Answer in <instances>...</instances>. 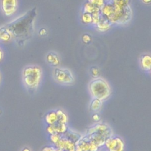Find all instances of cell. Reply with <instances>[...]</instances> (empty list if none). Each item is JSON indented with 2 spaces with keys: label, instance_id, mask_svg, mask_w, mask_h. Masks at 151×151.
Segmentation results:
<instances>
[{
  "label": "cell",
  "instance_id": "cell-1",
  "mask_svg": "<svg viewBox=\"0 0 151 151\" xmlns=\"http://www.w3.org/2000/svg\"><path fill=\"white\" fill-rule=\"evenodd\" d=\"M36 16L37 9L33 8L4 25L18 45H23L32 37Z\"/></svg>",
  "mask_w": 151,
  "mask_h": 151
},
{
  "label": "cell",
  "instance_id": "cell-2",
  "mask_svg": "<svg viewBox=\"0 0 151 151\" xmlns=\"http://www.w3.org/2000/svg\"><path fill=\"white\" fill-rule=\"evenodd\" d=\"M42 79V70L37 65H29L24 67L22 71V80L24 87L33 91L40 86Z\"/></svg>",
  "mask_w": 151,
  "mask_h": 151
},
{
  "label": "cell",
  "instance_id": "cell-3",
  "mask_svg": "<svg viewBox=\"0 0 151 151\" xmlns=\"http://www.w3.org/2000/svg\"><path fill=\"white\" fill-rule=\"evenodd\" d=\"M88 90L93 98L102 101L106 100L111 94V88L109 83L100 77L94 78L88 84Z\"/></svg>",
  "mask_w": 151,
  "mask_h": 151
},
{
  "label": "cell",
  "instance_id": "cell-4",
  "mask_svg": "<svg viewBox=\"0 0 151 151\" xmlns=\"http://www.w3.org/2000/svg\"><path fill=\"white\" fill-rule=\"evenodd\" d=\"M54 81L61 85H71L74 82V77L72 72L68 68L55 67L52 72Z\"/></svg>",
  "mask_w": 151,
  "mask_h": 151
},
{
  "label": "cell",
  "instance_id": "cell-5",
  "mask_svg": "<svg viewBox=\"0 0 151 151\" xmlns=\"http://www.w3.org/2000/svg\"><path fill=\"white\" fill-rule=\"evenodd\" d=\"M103 147L105 151H124L125 144L120 137L113 134L106 140Z\"/></svg>",
  "mask_w": 151,
  "mask_h": 151
},
{
  "label": "cell",
  "instance_id": "cell-6",
  "mask_svg": "<svg viewBox=\"0 0 151 151\" xmlns=\"http://www.w3.org/2000/svg\"><path fill=\"white\" fill-rule=\"evenodd\" d=\"M2 9L6 16L14 14L18 8V0H1Z\"/></svg>",
  "mask_w": 151,
  "mask_h": 151
},
{
  "label": "cell",
  "instance_id": "cell-7",
  "mask_svg": "<svg viewBox=\"0 0 151 151\" xmlns=\"http://www.w3.org/2000/svg\"><path fill=\"white\" fill-rule=\"evenodd\" d=\"M54 146L64 151H70L76 149V143L64 135H62L60 140Z\"/></svg>",
  "mask_w": 151,
  "mask_h": 151
},
{
  "label": "cell",
  "instance_id": "cell-8",
  "mask_svg": "<svg viewBox=\"0 0 151 151\" xmlns=\"http://www.w3.org/2000/svg\"><path fill=\"white\" fill-rule=\"evenodd\" d=\"M140 63L142 69L145 71L149 73L151 69V57L149 54H143L140 59Z\"/></svg>",
  "mask_w": 151,
  "mask_h": 151
},
{
  "label": "cell",
  "instance_id": "cell-9",
  "mask_svg": "<svg viewBox=\"0 0 151 151\" xmlns=\"http://www.w3.org/2000/svg\"><path fill=\"white\" fill-rule=\"evenodd\" d=\"M47 62L52 67H57L60 64V59L57 54L54 52H50L46 56Z\"/></svg>",
  "mask_w": 151,
  "mask_h": 151
},
{
  "label": "cell",
  "instance_id": "cell-10",
  "mask_svg": "<svg viewBox=\"0 0 151 151\" xmlns=\"http://www.w3.org/2000/svg\"><path fill=\"white\" fill-rule=\"evenodd\" d=\"M96 25L98 31L101 32H104L108 30L110 28L111 23L109 22V21L107 19H106L103 16H101L100 21Z\"/></svg>",
  "mask_w": 151,
  "mask_h": 151
},
{
  "label": "cell",
  "instance_id": "cell-11",
  "mask_svg": "<svg viewBox=\"0 0 151 151\" xmlns=\"http://www.w3.org/2000/svg\"><path fill=\"white\" fill-rule=\"evenodd\" d=\"M44 120L47 125H52L57 123L58 118L56 111L51 110L48 112L45 116Z\"/></svg>",
  "mask_w": 151,
  "mask_h": 151
},
{
  "label": "cell",
  "instance_id": "cell-12",
  "mask_svg": "<svg viewBox=\"0 0 151 151\" xmlns=\"http://www.w3.org/2000/svg\"><path fill=\"white\" fill-rule=\"evenodd\" d=\"M103 103V101L96 98H93V99L91 100L90 103V110L94 112L99 111L102 107Z\"/></svg>",
  "mask_w": 151,
  "mask_h": 151
},
{
  "label": "cell",
  "instance_id": "cell-13",
  "mask_svg": "<svg viewBox=\"0 0 151 151\" xmlns=\"http://www.w3.org/2000/svg\"><path fill=\"white\" fill-rule=\"evenodd\" d=\"M57 115V118H58V123H63V124H67L68 120V117L67 114L62 110L58 109L56 110Z\"/></svg>",
  "mask_w": 151,
  "mask_h": 151
},
{
  "label": "cell",
  "instance_id": "cell-14",
  "mask_svg": "<svg viewBox=\"0 0 151 151\" xmlns=\"http://www.w3.org/2000/svg\"><path fill=\"white\" fill-rule=\"evenodd\" d=\"M11 35L9 32L6 30L4 26L0 27V40L7 42L11 38Z\"/></svg>",
  "mask_w": 151,
  "mask_h": 151
},
{
  "label": "cell",
  "instance_id": "cell-15",
  "mask_svg": "<svg viewBox=\"0 0 151 151\" xmlns=\"http://www.w3.org/2000/svg\"><path fill=\"white\" fill-rule=\"evenodd\" d=\"M55 133L63 135L68 130L67 124H63L60 123H56L54 124Z\"/></svg>",
  "mask_w": 151,
  "mask_h": 151
},
{
  "label": "cell",
  "instance_id": "cell-16",
  "mask_svg": "<svg viewBox=\"0 0 151 151\" xmlns=\"http://www.w3.org/2000/svg\"><path fill=\"white\" fill-rule=\"evenodd\" d=\"M100 11V9L96 5L87 2L84 5V12H87L89 14H92L96 11Z\"/></svg>",
  "mask_w": 151,
  "mask_h": 151
},
{
  "label": "cell",
  "instance_id": "cell-17",
  "mask_svg": "<svg viewBox=\"0 0 151 151\" xmlns=\"http://www.w3.org/2000/svg\"><path fill=\"white\" fill-rule=\"evenodd\" d=\"M81 21L84 24H89L92 23V16L91 14L83 12L81 15Z\"/></svg>",
  "mask_w": 151,
  "mask_h": 151
},
{
  "label": "cell",
  "instance_id": "cell-18",
  "mask_svg": "<svg viewBox=\"0 0 151 151\" xmlns=\"http://www.w3.org/2000/svg\"><path fill=\"white\" fill-rule=\"evenodd\" d=\"M130 0H111V2L113 5L120 7H125L128 5Z\"/></svg>",
  "mask_w": 151,
  "mask_h": 151
},
{
  "label": "cell",
  "instance_id": "cell-19",
  "mask_svg": "<svg viewBox=\"0 0 151 151\" xmlns=\"http://www.w3.org/2000/svg\"><path fill=\"white\" fill-rule=\"evenodd\" d=\"M91 16H92V23L96 25L100 21L102 15L101 14L100 11H96L92 13Z\"/></svg>",
  "mask_w": 151,
  "mask_h": 151
},
{
  "label": "cell",
  "instance_id": "cell-20",
  "mask_svg": "<svg viewBox=\"0 0 151 151\" xmlns=\"http://www.w3.org/2000/svg\"><path fill=\"white\" fill-rule=\"evenodd\" d=\"M61 137H62V134H60L58 133H54L50 135V140L54 146L58 143V142L60 140Z\"/></svg>",
  "mask_w": 151,
  "mask_h": 151
},
{
  "label": "cell",
  "instance_id": "cell-21",
  "mask_svg": "<svg viewBox=\"0 0 151 151\" xmlns=\"http://www.w3.org/2000/svg\"><path fill=\"white\" fill-rule=\"evenodd\" d=\"M90 74L93 78H97L99 76L100 71L96 67H93L90 70Z\"/></svg>",
  "mask_w": 151,
  "mask_h": 151
},
{
  "label": "cell",
  "instance_id": "cell-22",
  "mask_svg": "<svg viewBox=\"0 0 151 151\" xmlns=\"http://www.w3.org/2000/svg\"><path fill=\"white\" fill-rule=\"evenodd\" d=\"M107 2L106 0H95L94 2V5H96V6H97L99 8H101V7H103Z\"/></svg>",
  "mask_w": 151,
  "mask_h": 151
},
{
  "label": "cell",
  "instance_id": "cell-23",
  "mask_svg": "<svg viewBox=\"0 0 151 151\" xmlns=\"http://www.w3.org/2000/svg\"><path fill=\"white\" fill-rule=\"evenodd\" d=\"M46 130H47V133L48 134H50V135L54 134V133H56L54 124H52V125H47Z\"/></svg>",
  "mask_w": 151,
  "mask_h": 151
},
{
  "label": "cell",
  "instance_id": "cell-24",
  "mask_svg": "<svg viewBox=\"0 0 151 151\" xmlns=\"http://www.w3.org/2000/svg\"><path fill=\"white\" fill-rule=\"evenodd\" d=\"M82 41L85 44H88L91 42V36L89 35L88 34H85L83 35L82 37Z\"/></svg>",
  "mask_w": 151,
  "mask_h": 151
},
{
  "label": "cell",
  "instance_id": "cell-25",
  "mask_svg": "<svg viewBox=\"0 0 151 151\" xmlns=\"http://www.w3.org/2000/svg\"><path fill=\"white\" fill-rule=\"evenodd\" d=\"M55 149L54 146H47L42 148V151H54Z\"/></svg>",
  "mask_w": 151,
  "mask_h": 151
},
{
  "label": "cell",
  "instance_id": "cell-26",
  "mask_svg": "<svg viewBox=\"0 0 151 151\" xmlns=\"http://www.w3.org/2000/svg\"><path fill=\"white\" fill-rule=\"evenodd\" d=\"M92 119H93V120L94 121L97 122L100 121V115L98 114L97 113H94V114H93V116H92Z\"/></svg>",
  "mask_w": 151,
  "mask_h": 151
},
{
  "label": "cell",
  "instance_id": "cell-27",
  "mask_svg": "<svg viewBox=\"0 0 151 151\" xmlns=\"http://www.w3.org/2000/svg\"><path fill=\"white\" fill-rule=\"evenodd\" d=\"M39 34L41 36H44L47 34V30L45 28H41L39 31Z\"/></svg>",
  "mask_w": 151,
  "mask_h": 151
},
{
  "label": "cell",
  "instance_id": "cell-28",
  "mask_svg": "<svg viewBox=\"0 0 151 151\" xmlns=\"http://www.w3.org/2000/svg\"><path fill=\"white\" fill-rule=\"evenodd\" d=\"M2 59H3V52L2 50L0 48V63L2 61Z\"/></svg>",
  "mask_w": 151,
  "mask_h": 151
},
{
  "label": "cell",
  "instance_id": "cell-29",
  "mask_svg": "<svg viewBox=\"0 0 151 151\" xmlns=\"http://www.w3.org/2000/svg\"><path fill=\"white\" fill-rule=\"evenodd\" d=\"M21 151H32V150H31L30 148H29L28 147H25L22 148Z\"/></svg>",
  "mask_w": 151,
  "mask_h": 151
},
{
  "label": "cell",
  "instance_id": "cell-30",
  "mask_svg": "<svg viewBox=\"0 0 151 151\" xmlns=\"http://www.w3.org/2000/svg\"><path fill=\"white\" fill-rule=\"evenodd\" d=\"M142 1L145 4H149L151 2V0H142Z\"/></svg>",
  "mask_w": 151,
  "mask_h": 151
},
{
  "label": "cell",
  "instance_id": "cell-31",
  "mask_svg": "<svg viewBox=\"0 0 151 151\" xmlns=\"http://www.w3.org/2000/svg\"><path fill=\"white\" fill-rule=\"evenodd\" d=\"M94 2H95V0H87V2L93 4V5L94 4Z\"/></svg>",
  "mask_w": 151,
  "mask_h": 151
},
{
  "label": "cell",
  "instance_id": "cell-32",
  "mask_svg": "<svg viewBox=\"0 0 151 151\" xmlns=\"http://www.w3.org/2000/svg\"><path fill=\"white\" fill-rule=\"evenodd\" d=\"M54 151H64V150H61V149H58V148H57V147H55V149H54Z\"/></svg>",
  "mask_w": 151,
  "mask_h": 151
},
{
  "label": "cell",
  "instance_id": "cell-33",
  "mask_svg": "<svg viewBox=\"0 0 151 151\" xmlns=\"http://www.w3.org/2000/svg\"><path fill=\"white\" fill-rule=\"evenodd\" d=\"M1 81V73H0V83Z\"/></svg>",
  "mask_w": 151,
  "mask_h": 151
},
{
  "label": "cell",
  "instance_id": "cell-34",
  "mask_svg": "<svg viewBox=\"0 0 151 151\" xmlns=\"http://www.w3.org/2000/svg\"><path fill=\"white\" fill-rule=\"evenodd\" d=\"M70 151H76V149H74L71 150H70Z\"/></svg>",
  "mask_w": 151,
  "mask_h": 151
},
{
  "label": "cell",
  "instance_id": "cell-35",
  "mask_svg": "<svg viewBox=\"0 0 151 151\" xmlns=\"http://www.w3.org/2000/svg\"><path fill=\"white\" fill-rule=\"evenodd\" d=\"M98 151H99V150H98Z\"/></svg>",
  "mask_w": 151,
  "mask_h": 151
}]
</instances>
